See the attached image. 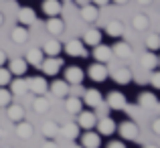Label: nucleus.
I'll use <instances>...</instances> for the list:
<instances>
[{"mask_svg": "<svg viewBox=\"0 0 160 148\" xmlns=\"http://www.w3.org/2000/svg\"><path fill=\"white\" fill-rule=\"evenodd\" d=\"M108 108L112 110H118V112H122V110L128 108V101H126V95L122 94V91H109L108 94Z\"/></svg>", "mask_w": 160, "mask_h": 148, "instance_id": "nucleus-1", "label": "nucleus"}, {"mask_svg": "<svg viewBox=\"0 0 160 148\" xmlns=\"http://www.w3.org/2000/svg\"><path fill=\"white\" fill-rule=\"evenodd\" d=\"M81 146L83 148H99L102 146V136H99L98 132L85 130V134L81 136Z\"/></svg>", "mask_w": 160, "mask_h": 148, "instance_id": "nucleus-7", "label": "nucleus"}, {"mask_svg": "<svg viewBox=\"0 0 160 148\" xmlns=\"http://www.w3.org/2000/svg\"><path fill=\"white\" fill-rule=\"evenodd\" d=\"M91 2H93L95 6H106V4L109 2V0H91Z\"/></svg>", "mask_w": 160, "mask_h": 148, "instance_id": "nucleus-43", "label": "nucleus"}, {"mask_svg": "<svg viewBox=\"0 0 160 148\" xmlns=\"http://www.w3.org/2000/svg\"><path fill=\"white\" fill-rule=\"evenodd\" d=\"M77 116H79L77 124H79V128H83V130H91L95 124H98V120H95V114H93V112H83V110H81Z\"/></svg>", "mask_w": 160, "mask_h": 148, "instance_id": "nucleus-10", "label": "nucleus"}, {"mask_svg": "<svg viewBox=\"0 0 160 148\" xmlns=\"http://www.w3.org/2000/svg\"><path fill=\"white\" fill-rule=\"evenodd\" d=\"M138 134H140V130H138V126L134 124V122H124V124L120 126V136L124 138V140H136Z\"/></svg>", "mask_w": 160, "mask_h": 148, "instance_id": "nucleus-8", "label": "nucleus"}, {"mask_svg": "<svg viewBox=\"0 0 160 148\" xmlns=\"http://www.w3.org/2000/svg\"><path fill=\"white\" fill-rule=\"evenodd\" d=\"M150 83H152L156 89H160V71H154L152 77H150Z\"/></svg>", "mask_w": 160, "mask_h": 148, "instance_id": "nucleus-39", "label": "nucleus"}, {"mask_svg": "<svg viewBox=\"0 0 160 148\" xmlns=\"http://www.w3.org/2000/svg\"><path fill=\"white\" fill-rule=\"evenodd\" d=\"M6 108H8V118H10L14 124L20 122V120H24V108H22V105H18V104L10 105V104H8Z\"/></svg>", "mask_w": 160, "mask_h": 148, "instance_id": "nucleus-30", "label": "nucleus"}, {"mask_svg": "<svg viewBox=\"0 0 160 148\" xmlns=\"http://www.w3.org/2000/svg\"><path fill=\"white\" fill-rule=\"evenodd\" d=\"M10 37H12V41L14 43H27V39H28V31H27V27H14L12 28V33H10Z\"/></svg>", "mask_w": 160, "mask_h": 148, "instance_id": "nucleus-31", "label": "nucleus"}, {"mask_svg": "<svg viewBox=\"0 0 160 148\" xmlns=\"http://www.w3.org/2000/svg\"><path fill=\"white\" fill-rule=\"evenodd\" d=\"M158 65H160V57H158Z\"/></svg>", "mask_w": 160, "mask_h": 148, "instance_id": "nucleus-52", "label": "nucleus"}, {"mask_svg": "<svg viewBox=\"0 0 160 148\" xmlns=\"http://www.w3.org/2000/svg\"><path fill=\"white\" fill-rule=\"evenodd\" d=\"M113 81L120 83V85H126V83L132 81V71L126 69V67H120V69L113 71Z\"/></svg>", "mask_w": 160, "mask_h": 148, "instance_id": "nucleus-23", "label": "nucleus"}, {"mask_svg": "<svg viewBox=\"0 0 160 148\" xmlns=\"http://www.w3.org/2000/svg\"><path fill=\"white\" fill-rule=\"evenodd\" d=\"M142 67L144 69H150V71H154L158 67V57L154 55V51H148V53H144L142 55Z\"/></svg>", "mask_w": 160, "mask_h": 148, "instance_id": "nucleus-28", "label": "nucleus"}, {"mask_svg": "<svg viewBox=\"0 0 160 148\" xmlns=\"http://www.w3.org/2000/svg\"><path fill=\"white\" fill-rule=\"evenodd\" d=\"M32 108H35L37 114H45L49 110V100L45 95H37V100L32 101Z\"/></svg>", "mask_w": 160, "mask_h": 148, "instance_id": "nucleus-35", "label": "nucleus"}, {"mask_svg": "<svg viewBox=\"0 0 160 148\" xmlns=\"http://www.w3.org/2000/svg\"><path fill=\"white\" fill-rule=\"evenodd\" d=\"M138 104L142 105V108H156L158 100L154 94H150V91H142L140 95H138Z\"/></svg>", "mask_w": 160, "mask_h": 148, "instance_id": "nucleus-29", "label": "nucleus"}, {"mask_svg": "<svg viewBox=\"0 0 160 148\" xmlns=\"http://www.w3.org/2000/svg\"><path fill=\"white\" fill-rule=\"evenodd\" d=\"M49 89H51V94L55 95V98H67V95H69V91H71L69 89V83H67V81H61V79L53 81Z\"/></svg>", "mask_w": 160, "mask_h": 148, "instance_id": "nucleus-14", "label": "nucleus"}, {"mask_svg": "<svg viewBox=\"0 0 160 148\" xmlns=\"http://www.w3.org/2000/svg\"><path fill=\"white\" fill-rule=\"evenodd\" d=\"M4 63H6V53H4V51H0V67H2Z\"/></svg>", "mask_w": 160, "mask_h": 148, "instance_id": "nucleus-44", "label": "nucleus"}, {"mask_svg": "<svg viewBox=\"0 0 160 148\" xmlns=\"http://www.w3.org/2000/svg\"><path fill=\"white\" fill-rule=\"evenodd\" d=\"M65 108L69 114H79L83 108V101L79 100V95H67V101H65Z\"/></svg>", "mask_w": 160, "mask_h": 148, "instance_id": "nucleus-24", "label": "nucleus"}, {"mask_svg": "<svg viewBox=\"0 0 160 148\" xmlns=\"http://www.w3.org/2000/svg\"><path fill=\"white\" fill-rule=\"evenodd\" d=\"M65 53L71 55V57H87V51H85V43L77 39H71L69 43H65Z\"/></svg>", "mask_w": 160, "mask_h": 148, "instance_id": "nucleus-3", "label": "nucleus"}, {"mask_svg": "<svg viewBox=\"0 0 160 148\" xmlns=\"http://www.w3.org/2000/svg\"><path fill=\"white\" fill-rule=\"evenodd\" d=\"M2 23H4V16H2V14H0V27H2Z\"/></svg>", "mask_w": 160, "mask_h": 148, "instance_id": "nucleus-47", "label": "nucleus"}, {"mask_svg": "<svg viewBox=\"0 0 160 148\" xmlns=\"http://www.w3.org/2000/svg\"><path fill=\"white\" fill-rule=\"evenodd\" d=\"M10 71L8 69H4V67H0V87H4V85H8V83H10Z\"/></svg>", "mask_w": 160, "mask_h": 148, "instance_id": "nucleus-38", "label": "nucleus"}, {"mask_svg": "<svg viewBox=\"0 0 160 148\" xmlns=\"http://www.w3.org/2000/svg\"><path fill=\"white\" fill-rule=\"evenodd\" d=\"M152 132H154V134H158V136H160V118H156V120L152 122Z\"/></svg>", "mask_w": 160, "mask_h": 148, "instance_id": "nucleus-40", "label": "nucleus"}, {"mask_svg": "<svg viewBox=\"0 0 160 148\" xmlns=\"http://www.w3.org/2000/svg\"><path fill=\"white\" fill-rule=\"evenodd\" d=\"M0 136H2V128H0Z\"/></svg>", "mask_w": 160, "mask_h": 148, "instance_id": "nucleus-51", "label": "nucleus"}, {"mask_svg": "<svg viewBox=\"0 0 160 148\" xmlns=\"http://www.w3.org/2000/svg\"><path fill=\"white\" fill-rule=\"evenodd\" d=\"M83 94H85L83 100H85V104L89 105V108H99V105H102L103 98H102V94H99L98 89H85Z\"/></svg>", "mask_w": 160, "mask_h": 148, "instance_id": "nucleus-16", "label": "nucleus"}, {"mask_svg": "<svg viewBox=\"0 0 160 148\" xmlns=\"http://www.w3.org/2000/svg\"><path fill=\"white\" fill-rule=\"evenodd\" d=\"M144 148H158V146H152V144H148V146H144Z\"/></svg>", "mask_w": 160, "mask_h": 148, "instance_id": "nucleus-48", "label": "nucleus"}, {"mask_svg": "<svg viewBox=\"0 0 160 148\" xmlns=\"http://www.w3.org/2000/svg\"><path fill=\"white\" fill-rule=\"evenodd\" d=\"M32 134H35V130H32V124H28V122H24V120L16 122V136H18V138H22V140H28Z\"/></svg>", "mask_w": 160, "mask_h": 148, "instance_id": "nucleus-19", "label": "nucleus"}, {"mask_svg": "<svg viewBox=\"0 0 160 148\" xmlns=\"http://www.w3.org/2000/svg\"><path fill=\"white\" fill-rule=\"evenodd\" d=\"M95 126H98L99 136H112V134L116 132V122H113L112 118H102Z\"/></svg>", "mask_w": 160, "mask_h": 148, "instance_id": "nucleus-11", "label": "nucleus"}, {"mask_svg": "<svg viewBox=\"0 0 160 148\" xmlns=\"http://www.w3.org/2000/svg\"><path fill=\"white\" fill-rule=\"evenodd\" d=\"M61 67H63V59H57V57L45 59V61L41 63V69H43L45 75H57Z\"/></svg>", "mask_w": 160, "mask_h": 148, "instance_id": "nucleus-6", "label": "nucleus"}, {"mask_svg": "<svg viewBox=\"0 0 160 148\" xmlns=\"http://www.w3.org/2000/svg\"><path fill=\"white\" fill-rule=\"evenodd\" d=\"M106 33L109 37H116V39H120L122 35H124V24L120 23V20H109L106 24Z\"/></svg>", "mask_w": 160, "mask_h": 148, "instance_id": "nucleus-27", "label": "nucleus"}, {"mask_svg": "<svg viewBox=\"0 0 160 148\" xmlns=\"http://www.w3.org/2000/svg\"><path fill=\"white\" fill-rule=\"evenodd\" d=\"M146 47H148V51H158L160 49V35L152 33V35L146 37Z\"/></svg>", "mask_w": 160, "mask_h": 148, "instance_id": "nucleus-36", "label": "nucleus"}, {"mask_svg": "<svg viewBox=\"0 0 160 148\" xmlns=\"http://www.w3.org/2000/svg\"><path fill=\"white\" fill-rule=\"evenodd\" d=\"M61 49H63V45L59 43L57 39H51V41H47V43H43V53L47 55V57H57V55L61 53Z\"/></svg>", "mask_w": 160, "mask_h": 148, "instance_id": "nucleus-20", "label": "nucleus"}, {"mask_svg": "<svg viewBox=\"0 0 160 148\" xmlns=\"http://www.w3.org/2000/svg\"><path fill=\"white\" fill-rule=\"evenodd\" d=\"M41 148H59V146H57V142H55V140H45V144L41 146Z\"/></svg>", "mask_w": 160, "mask_h": 148, "instance_id": "nucleus-41", "label": "nucleus"}, {"mask_svg": "<svg viewBox=\"0 0 160 148\" xmlns=\"http://www.w3.org/2000/svg\"><path fill=\"white\" fill-rule=\"evenodd\" d=\"M43 49H28L27 53V63H31V65H41L43 63Z\"/></svg>", "mask_w": 160, "mask_h": 148, "instance_id": "nucleus-32", "label": "nucleus"}, {"mask_svg": "<svg viewBox=\"0 0 160 148\" xmlns=\"http://www.w3.org/2000/svg\"><path fill=\"white\" fill-rule=\"evenodd\" d=\"M45 16H59L61 14V0H43Z\"/></svg>", "mask_w": 160, "mask_h": 148, "instance_id": "nucleus-15", "label": "nucleus"}, {"mask_svg": "<svg viewBox=\"0 0 160 148\" xmlns=\"http://www.w3.org/2000/svg\"><path fill=\"white\" fill-rule=\"evenodd\" d=\"M61 2H73V0H61Z\"/></svg>", "mask_w": 160, "mask_h": 148, "instance_id": "nucleus-49", "label": "nucleus"}, {"mask_svg": "<svg viewBox=\"0 0 160 148\" xmlns=\"http://www.w3.org/2000/svg\"><path fill=\"white\" fill-rule=\"evenodd\" d=\"M4 148H10V146H4Z\"/></svg>", "mask_w": 160, "mask_h": 148, "instance_id": "nucleus-53", "label": "nucleus"}, {"mask_svg": "<svg viewBox=\"0 0 160 148\" xmlns=\"http://www.w3.org/2000/svg\"><path fill=\"white\" fill-rule=\"evenodd\" d=\"M108 148H126L124 146V142H118V140H113V142H109Z\"/></svg>", "mask_w": 160, "mask_h": 148, "instance_id": "nucleus-42", "label": "nucleus"}, {"mask_svg": "<svg viewBox=\"0 0 160 148\" xmlns=\"http://www.w3.org/2000/svg\"><path fill=\"white\" fill-rule=\"evenodd\" d=\"M83 43L91 45V47L99 45V43H102V31H98V28H89V31L83 35Z\"/></svg>", "mask_w": 160, "mask_h": 148, "instance_id": "nucleus-25", "label": "nucleus"}, {"mask_svg": "<svg viewBox=\"0 0 160 148\" xmlns=\"http://www.w3.org/2000/svg\"><path fill=\"white\" fill-rule=\"evenodd\" d=\"M71 148H83V146H71Z\"/></svg>", "mask_w": 160, "mask_h": 148, "instance_id": "nucleus-50", "label": "nucleus"}, {"mask_svg": "<svg viewBox=\"0 0 160 148\" xmlns=\"http://www.w3.org/2000/svg\"><path fill=\"white\" fill-rule=\"evenodd\" d=\"M112 53L120 59H130L132 57V47H130L128 43H116L113 49H112Z\"/></svg>", "mask_w": 160, "mask_h": 148, "instance_id": "nucleus-26", "label": "nucleus"}, {"mask_svg": "<svg viewBox=\"0 0 160 148\" xmlns=\"http://www.w3.org/2000/svg\"><path fill=\"white\" fill-rule=\"evenodd\" d=\"M113 2H116V4H126L128 0H113Z\"/></svg>", "mask_w": 160, "mask_h": 148, "instance_id": "nucleus-46", "label": "nucleus"}, {"mask_svg": "<svg viewBox=\"0 0 160 148\" xmlns=\"http://www.w3.org/2000/svg\"><path fill=\"white\" fill-rule=\"evenodd\" d=\"M27 67H28L27 59H12L10 65H8V71L12 75H24L27 73Z\"/></svg>", "mask_w": 160, "mask_h": 148, "instance_id": "nucleus-21", "label": "nucleus"}, {"mask_svg": "<svg viewBox=\"0 0 160 148\" xmlns=\"http://www.w3.org/2000/svg\"><path fill=\"white\" fill-rule=\"evenodd\" d=\"M112 55H113L112 49L106 47V45H102V43L93 47V59L98 63H109V61H112Z\"/></svg>", "mask_w": 160, "mask_h": 148, "instance_id": "nucleus-9", "label": "nucleus"}, {"mask_svg": "<svg viewBox=\"0 0 160 148\" xmlns=\"http://www.w3.org/2000/svg\"><path fill=\"white\" fill-rule=\"evenodd\" d=\"M27 87L35 95H45L47 94V79L45 77H31V79H27Z\"/></svg>", "mask_w": 160, "mask_h": 148, "instance_id": "nucleus-5", "label": "nucleus"}, {"mask_svg": "<svg viewBox=\"0 0 160 148\" xmlns=\"http://www.w3.org/2000/svg\"><path fill=\"white\" fill-rule=\"evenodd\" d=\"M136 2H138V4H150L152 0H136Z\"/></svg>", "mask_w": 160, "mask_h": 148, "instance_id": "nucleus-45", "label": "nucleus"}, {"mask_svg": "<svg viewBox=\"0 0 160 148\" xmlns=\"http://www.w3.org/2000/svg\"><path fill=\"white\" fill-rule=\"evenodd\" d=\"M10 91H14L16 95L27 94V91H28V87H27V79H14V81L10 79Z\"/></svg>", "mask_w": 160, "mask_h": 148, "instance_id": "nucleus-34", "label": "nucleus"}, {"mask_svg": "<svg viewBox=\"0 0 160 148\" xmlns=\"http://www.w3.org/2000/svg\"><path fill=\"white\" fill-rule=\"evenodd\" d=\"M59 134H63V138H67V140H75L79 136V124L77 122H67L59 128Z\"/></svg>", "mask_w": 160, "mask_h": 148, "instance_id": "nucleus-13", "label": "nucleus"}, {"mask_svg": "<svg viewBox=\"0 0 160 148\" xmlns=\"http://www.w3.org/2000/svg\"><path fill=\"white\" fill-rule=\"evenodd\" d=\"M83 77H85V73H83V69L77 67V65L67 67V69H65V81L69 83V85H81Z\"/></svg>", "mask_w": 160, "mask_h": 148, "instance_id": "nucleus-2", "label": "nucleus"}, {"mask_svg": "<svg viewBox=\"0 0 160 148\" xmlns=\"http://www.w3.org/2000/svg\"><path fill=\"white\" fill-rule=\"evenodd\" d=\"M41 130H43V136L47 138V140H53V138L59 136V124H57V122H53V120H47Z\"/></svg>", "mask_w": 160, "mask_h": 148, "instance_id": "nucleus-22", "label": "nucleus"}, {"mask_svg": "<svg viewBox=\"0 0 160 148\" xmlns=\"http://www.w3.org/2000/svg\"><path fill=\"white\" fill-rule=\"evenodd\" d=\"M63 28H65V24H63V20L59 18V16H49V20H47V31L51 33L53 37H59L63 33Z\"/></svg>", "mask_w": 160, "mask_h": 148, "instance_id": "nucleus-18", "label": "nucleus"}, {"mask_svg": "<svg viewBox=\"0 0 160 148\" xmlns=\"http://www.w3.org/2000/svg\"><path fill=\"white\" fill-rule=\"evenodd\" d=\"M18 20H20V24H24V27H31V24L37 20L35 10H32V8H28V6H22L18 10Z\"/></svg>", "mask_w": 160, "mask_h": 148, "instance_id": "nucleus-17", "label": "nucleus"}, {"mask_svg": "<svg viewBox=\"0 0 160 148\" xmlns=\"http://www.w3.org/2000/svg\"><path fill=\"white\" fill-rule=\"evenodd\" d=\"M132 27L136 28V31H146V28L150 27L148 16H144V14H136V16L132 18Z\"/></svg>", "mask_w": 160, "mask_h": 148, "instance_id": "nucleus-33", "label": "nucleus"}, {"mask_svg": "<svg viewBox=\"0 0 160 148\" xmlns=\"http://www.w3.org/2000/svg\"><path fill=\"white\" fill-rule=\"evenodd\" d=\"M10 100H12L10 91L4 89V87H0V108H6V105L10 104Z\"/></svg>", "mask_w": 160, "mask_h": 148, "instance_id": "nucleus-37", "label": "nucleus"}, {"mask_svg": "<svg viewBox=\"0 0 160 148\" xmlns=\"http://www.w3.org/2000/svg\"><path fill=\"white\" fill-rule=\"evenodd\" d=\"M79 14H81V18L85 20V23H95L99 16V10L95 4H83L81 10H79Z\"/></svg>", "mask_w": 160, "mask_h": 148, "instance_id": "nucleus-12", "label": "nucleus"}, {"mask_svg": "<svg viewBox=\"0 0 160 148\" xmlns=\"http://www.w3.org/2000/svg\"><path fill=\"white\" fill-rule=\"evenodd\" d=\"M87 75H89L93 81H98V83L106 81V79H108V67H106V63H98V61H95L93 65L87 69Z\"/></svg>", "mask_w": 160, "mask_h": 148, "instance_id": "nucleus-4", "label": "nucleus"}]
</instances>
